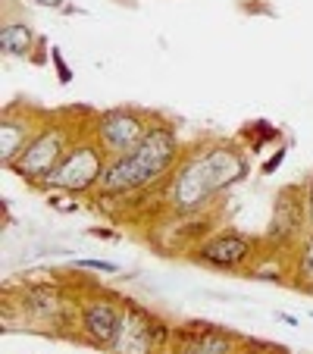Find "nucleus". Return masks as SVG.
I'll return each mask as SVG.
<instances>
[{
  "label": "nucleus",
  "instance_id": "1a4fd4ad",
  "mask_svg": "<svg viewBox=\"0 0 313 354\" xmlns=\"http://www.w3.org/2000/svg\"><path fill=\"white\" fill-rule=\"evenodd\" d=\"M0 50L7 57H26L32 50V28L26 22H7L0 28Z\"/></svg>",
  "mask_w": 313,
  "mask_h": 354
},
{
  "label": "nucleus",
  "instance_id": "423d86ee",
  "mask_svg": "<svg viewBox=\"0 0 313 354\" xmlns=\"http://www.w3.org/2000/svg\"><path fill=\"white\" fill-rule=\"evenodd\" d=\"M160 333H153L147 326V320L141 314H126L122 317V329L113 342V351L116 354H147Z\"/></svg>",
  "mask_w": 313,
  "mask_h": 354
},
{
  "label": "nucleus",
  "instance_id": "0eeeda50",
  "mask_svg": "<svg viewBox=\"0 0 313 354\" xmlns=\"http://www.w3.org/2000/svg\"><path fill=\"white\" fill-rule=\"evenodd\" d=\"M247 254H251V245L241 235H216L200 248V257L216 267H238L247 261Z\"/></svg>",
  "mask_w": 313,
  "mask_h": 354
},
{
  "label": "nucleus",
  "instance_id": "ddd939ff",
  "mask_svg": "<svg viewBox=\"0 0 313 354\" xmlns=\"http://www.w3.org/2000/svg\"><path fill=\"white\" fill-rule=\"evenodd\" d=\"M307 220L313 226V176H310V188H307Z\"/></svg>",
  "mask_w": 313,
  "mask_h": 354
},
{
  "label": "nucleus",
  "instance_id": "4468645a",
  "mask_svg": "<svg viewBox=\"0 0 313 354\" xmlns=\"http://www.w3.org/2000/svg\"><path fill=\"white\" fill-rule=\"evenodd\" d=\"M35 3H41V7H60L63 0H35Z\"/></svg>",
  "mask_w": 313,
  "mask_h": 354
},
{
  "label": "nucleus",
  "instance_id": "7ed1b4c3",
  "mask_svg": "<svg viewBox=\"0 0 313 354\" xmlns=\"http://www.w3.org/2000/svg\"><path fill=\"white\" fill-rule=\"evenodd\" d=\"M100 176H104L100 151L91 145H79L63 157L60 167L47 176V182L57 188H66V192H82V188H91L94 182H100Z\"/></svg>",
  "mask_w": 313,
  "mask_h": 354
},
{
  "label": "nucleus",
  "instance_id": "f257e3e1",
  "mask_svg": "<svg viewBox=\"0 0 313 354\" xmlns=\"http://www.w3.org/2000/svg\"><path fill=\"white\" fill-rule=\"evenodd\" d=\"M245 176V157L238 151H229V147H214V151H204L200 157L188 160L179 169L173 185V198L179 210H194L200 207L210 194L229 188L232 182H238Z\"/></svg>",
  "mask_w": 313,
  "mask_h": 354
},
{
  "label": "nucleus",
  "instance_id": "6e6552de",
  "mask_svg": "<svg viewBox=\"0 0 313 354\" xmlns=\"http://www.w3.org/2000/svg\"><path fill=\"white\" fill-rule=\"evenodd\" d=\"M85 329L91 339L110 342V345H113L120 329H122V317L113 304H104V301H100V304H91V308L85 310Z\"/></svg>",
  "mask_w": 313,
  "mask_h": 354
},
{
  "label": "nucleus",
  "instance_id": "20e7f679",
  "mask_svg": "<svg viewBox=\"0 0 313 354\" xmlns=\"http://www.w3.org/2000/svg\"><path fill=\"white\" fill-rule=\"evenodd\" d=\"M63 132L60 129H44L32 145L26 147V154H19L16 169L28 179H47L63 160Z\"/></svg>",
  "mask_w": 313,
  "mask_h": 354
},
{
  "label": "nucleus",
  "instance_id": "9d476101",
  "mask_svg": "<svg viewBox=\"0 0 313 354\" xmlns=\"http://www.w3.org/2000/svg\"><path fill=\"white\" fill-rule=\"evenodd\" d=\"M22 141H26V126L22 122H10V120L0 122V157H3V163H10L19 154Z\"/></svg>",
  "mask_w": 313,
  "mask_h": 354
},
{
  "label": "nucleus",
  "instance_id": "2eb2a0df",
  "mask_svg": "<svg viewBox=\"0 0 313 354\" xmlns=\"http://www.w3.org/2000/svg\"><path fill=\"white\" fill-rule=\"evenodd\" d=\"M182 354H204V351H200V345H188V348H182Z\"/></svg>",
  "mask_w": 313,
  "mask_h": 354
},
{
  "label": "nucleus",
  "instance_id": "39448f33",
  "mask_svg": "<svg viewBox=\"0 0 313 354\" xmlns=\"http://www.w3.org/2000/svg\"><path fill=\"white\" fill-rule=\"evenodd\" d=\"M100 145L107 147L110 154H129V151H135V147L144 141L147 129L144 122L138 120L135 113H126V110H116V113H107L104 120H100Z\"/></svg>",
  "mask_w": 313,
  "mask_h": 354
},
{
  "label": "nucleus",
  "instance_id": "9b49d317",
  "mask_svg": "<svg viewBox=\"0 0 313 354\" xmlns=\"http://www.w3.org/2000/svg\"><path fill=\"white\" fill-rule=\"evenodd\" d=\"M198 345H200V351H204V354H229V351H232V342H229L222 333H216V329H214V333H207Z\"/></svg>",
  "mask_w": 313,
  "mask_h": 354
},
{
  "label": "nucleus",
  "instance_id": "f8f14e48",
  "mask_svg": "<svg viewBox=\"0 0 313 354\" xmlns=\"http://www.w3.org/2000/svg\"><path fill=\"white\" fill-rule=\"evenodd\" d=\"M301 276H304L307 282H313V239L307 241L304 254H301Z\"/></svg>",
  "mask_w": 313,
  "mask_h": 354
},
{
  "label": "nucleus",
  "instance_id": "f03ea898",
  "mask_svg": "<svg viewBox=\"0 0 313 354\" xmlns=\"http://www.w3.org/2000/svg\"><path fill=\"white\" fill-rule=\"evenodd\" d=\"M176 160V138L169 129H151L135 151L122 154L113 167L104 169L100 185L107 192H129V188H141L163 176Z\"/></svg>",
  "mask_w": 313,
  "mask_h": 354
}]
</instances>
